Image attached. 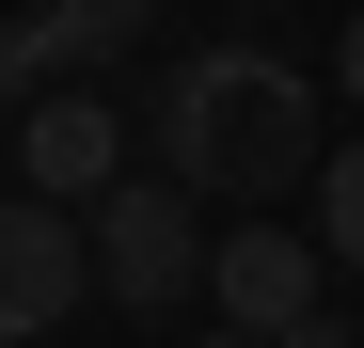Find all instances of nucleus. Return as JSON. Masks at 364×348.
<instances>
[{
  "label": "nucleus",
  "mask_w": 364,
  "mask_h": 348,
  "mask_svg": "<svg viewBox=\"0 0 364 348\" xmlns=\"http://www.w3.org/2000/svg\"><path fill=\"white\" fill-rule=\"evenodd\" d=\"M16 80H64V48H48V16H32V0L0 16V111H16Z\"/></svg>",
  "instance_id": "6e6552de"
},
{
  "label": "nucleus",
  "mask_w": 364,
  "mask_h": 348,
  "mask_svg": "<svg viewBox=\"0 0 364 348\" xmlns=\"http://www.w3.org/2000/svg\"><path fill=\"white\" fill-rule=\"evenodd\" d=\"M191 348H269V332H191Z\"/></svg>",
  "instance_id": "9b49d317"
},
{
  "label": "nucleus",
  "mask_w": 364,
  "mask_h": 348,
  "mask_svg": "<svg viewBox=\"0 0 364 348\" xmlns=\"http://www.w3.org/2000/svg\"><path fill=\"white\" fill-rule=\"evenodd\" d=\"M333 80H348V95H364V16H348V48H333Z\"/></svg>",
  "instance_id": "9d476101"
},
{
  "label": "nucleus",
  "mask_w": 364,
  "mask_h": 348,
  "mask_svg": "<svg viewBox=\"0 0 364 348\" xmlns=\"http://www.w3.org/2000/svg\"><path fill=\"white\" fill-rule=\"evenodd\" d=\"M80 222H95V285H111L127 317L191 301V285H206V254H222L206 222H191V190H174V174H127V190H95Z\"/></svg>",
  "instance_id": "f03ea898"
},
{
  "label": "nucleus",
  "mask_w": 364,
  "mask_h": 348,
  "mask_svg": "<svg viewBox=\"0 0 364 348\" xmlns=\"http://www.w3.org/2000/svg\"><path fill=\"white\" fill-rule=\"evenodd\" d=\"M32 16H48V48H64V64H127L159 0H32Z\"/></svg>",
  "instance_id": "423d86ee"
},
{
  "label": "nucleus",
  "mask_w": 364,
  "mask_h": 348,
  "mask_svg": "<svg viewBox=\"0 0 364 348\" xmlns=\"http://www.w3.org/2000/svg\"><path fill=\"white\" fill-rule=\"evenodd\" d=\"M159 174L191 206H269L317 190V80L285 48H191L159 80Z\"/></svg>",
  "instance_id": "f257e3e1"
},
{
  "label": "nucleus",
  "mask_w": 364,
  "mask_h": 348,
  "mask_svg": "<svg viewBox=\"0 0 364 348\" xmlns=\"http://www.w3.org/2000/svg\"><path fill=\"white\" fill-rule=\"evenodd\" d=\"M285 348H364V332H333V317H301V332H285Z\"/></svg>",
  "instance_id": "1a4fd4ad"
},
{
  "label": "nucleus",
  "mask_w": 364,
  "mask_h": 348,
  "mask_svg": "<svg viewBox=\"0 0 364 348\" xmlns=\"http://www.w3.org/2000/svg\"><path fill=\"white\" fill-rule=\"evenodd\" d=\"M317 254H333V269H364V143H333V158H317Z\"/></svg>",
  "instance_id": "0eeeda50"
},
{
  "label": "nucleus",
  "mask_w": 364,
  "mask_h": 348,
  "mask_svg": "<svg viewBox=\"0 0 364 348\" xmlns=\"http://www.w3.org/2000/svg\"><path fill=\"white\" fill-rule=\"evenodd\" d=\"M0 190H16V143H0Z\"/></svg>",
  "instance_id": "f8f14e48"
},
{
  "label": "nucleus",
  "mask_w": 364,
  "mask_h": 348,
  "mask_svg": "<svg viewBox=\"0 0 364 348\" xmlns=\"http://www.w3.org/2000/svg\"><path fill=\"white\" fill-rule=\"evenodd\" d=\"M16 190H32V206L127 190V111H111V95H32V111H16Z\"/></svg>",
  "instance_id": "20e7f679"
},
{
  "label": "nucleus",
  "mask_w": 364,
  "mask_h": 348,
  "mask_svg": "<svg viewBox=\"0 0 364 348\" xmlns=\"http://www.w3.org/2000/svg\"><path fill=\"white\" fill-rule=\"evenodd\" d=\"M80 301H95V222H80V206H32V190H0V348L64 332Z\"/></svg>",
  "instance_id": "7ed1b4c3"
},
{
  "label": "nucleus",
  "mask_w": 364,
  "mask_h": 348,
  "mask_svg": "<svg viewBox=\"0 0 364 348\" xmlns=\"http://www.w3.org/2000/svg\"><path fill=\"white\" fill-rule=\"evenodd\" d=\"M317 269H333L317 238H285V222H237V238L206 254V301H222V332H269V348H285L301 317H317Z\"/></svg>",
  "instance_id": "39448f33"
}]
</instances>
